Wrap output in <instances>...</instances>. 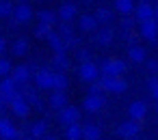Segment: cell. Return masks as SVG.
Returning a JSON list of instances; mask_svg holds the SVG:
<instances>
[{"label":"cell","instance_id":"obj_15","mask_svg":"<svg viewBox=\"0 0 158 140\" xmlns=\"http://www.w3.org/2000/svg\"><path fill=\"white\" fill-rule=\"evenodd\" d=\"M128 114H130V121H134V123L143 121L145 114H147V106H145V101H132L130 108H128Z\"/></svg>","mask_w":158,"mask_h":140},{"label":"cell","instance_id":"obj_22","mask_svg":"<svg viewBox=\"0 0 158 140\" xmlns=\"http://www.w3.org/2000/svg\"><path fill=\"white\" fill-rule=\"evenodd\" d=\"M52 67H54V73H65L69 69V58L65 54H54L52 56Z\"/></svg>","mask_w":158,"mask_h":140},{"label":"cell","instance_id":"obj_7","mask_svg":"<svg viewBox=\"0 0 158 140\" xmlns=\"http://www.w3.org/2000/svg\"><path fill=\"white\" fill-rule=\"evenodd\" d=\"M100 84H102V88L108 91V93H123V91L128 88V82H126L123 78H106V76H102V78H100Z\"/></svg>","mask_w":158,"mask_h":140},{"label":"cell","instance_id":"obj_44","mask_svg":"<svg viewBox=\"0 0 158 140\" xmlns=\"http://www.w3.org/2000/svg\"><path fill=\"white\" fill-rule=\"evenodd\" d=\"M18 2H20V5H28V0H18Z\"/></svg>","mask_w":158,"mask_h":140},{"label":"cell","instance_id":"obj_14","mask_svg":"<svg viewBox=\"0 0 158 140\" xmlns=\"http://www.w3.org/2000/svg\"><path fill=\"white\" fill-rule=\"evenodd\" d=\"M104 95H87L85 97V101H82V108L87 110V112H98V110H102L104 108Z\"/></svg>","mask_w":158,"mask_h":140},{"label":"cell","instance_id":"obj_47","mask_svg":"<svg viewBox=\"0 0 158 140\" xmlns=\"http://www.w3.org/2000/svg\"><path fill=\"white\" fill-rule=\"evenodd\" d=\"M145 2H149V0H145Z\"/></svg>","mask_w":158,"mask_h":140},{"label":"cell","instance_id":"obj_2","mask_svg":"<svg viewBox=\"0 0 158 140\" xmlns=\"http://www.w3.org/2000/svg\"><path fill=\"white\" fill-rule=\"evenodd\" d=\"M18 93L24 97V101H26L31 108H37V110L44 108V101L39 99V91H37L33 84H22V86H18Z\"/></svg>","mask_w":158,"mask_h":140},{"label":"cell","instance_id":"obj_48","mask_svg":"<svg viewBox=\"0 0 158 140\" xmlns=\"http://www.w3.org/2000/svg\"><path fill=\"white\" fill-rule=\"evenodd\" d=\"M132 140H136V138H132Z\"/></svg>","mask_w":158,"mask_h":140},{"label":"cell","instance_id":"obj_34","mask_svg":"<svg viewBox=\"0 0 158 140\" xmlns=\"http://www.w3.org/2000/svg\"><path fill=\"white\" fill-rule=\"evenodd\" d=\"M134 24H136V22H134V18H132V15H126V18L119 22V26H121V30H123V33H132Z\"/></svg>","mask_w":158,"mask_h":140},{"label":"cell","instance_id":"obj_42","mask_svg":"<svg viewBox=\"0 0 158 140\" xmlns=\"http://www.w3.org/2000/svg\"><path fill=\"white\" fill-rule=\"evenodd\" d=\"M154 7V22L158 24V0H156V5H152Z\"/></svg>","mask_w":158,"mask_h":140},{"label":"cell","instance_id":"obj_20","mask_svg":"<svg viewBox=\"0 0 158 140\" xmlns=\"http://www.w3.org/2000/svg\"><path fill=\"white\" fill-rule=\"evenodd\" d=\"M78 28H80L82 33H95V30H98V22H95L93 15L85 13V15L78 18Z\"/></svg>","mask_w":158,"mask_h":140},{"label":"cell","instance_id":"obj_23","mask_svg":"<svg viewBox=\"0 0 158 140\" xmlns=\"http://www.w3.org/2000/svg\"><path fill=\"white\" fill-rule=\"evenodd\" d=\"M46 41H48V45H50V48L54 50V54H65V45H63V39H61V37H59V35H56L54 30H52V33L48 35V39H46Z\"/></svg>","mask_w":158,"mask_h":140},{"label":"cell","instance_id":"obj_1","mask_svg":"<svg viewBox=\"0 0 158 140\" xmlns=\"http://www.w3.org/2000/svg\"><path fill=\"white\" fill-rule=\"evenodd\" d=\"M98 69L106 78H119L121 73H126V63L121 58H104L102 67H98Z\"/></svg>","mask_w":158,"mask_h":140},{"label":"cell","instance_id":"obj_6","mask_svg":"<svg viewBox=\"0 0 158 140\" xmlns=\"http://www.w3.org/2000/svg\"><path fill=\"white\" fill-rule=\"evenodd\" d=\"M9 78L15 82V86H22V84H28V82H31L33 71L28 69V65H18V67H13V69H11Z\"/></svg>","mask_w":158,"mask_h":140},{"label":"cell","instance_id":"obj_29","mask_svg":"<svg viewBox=\"0 0 158 140\" xmlns=\"http://www.w3.org/2000/svg\"><path fill=\"white\" fill-rule=\"evenodd\" d=\"M67 84H69V80H67L65 73H54L52 76V91H63L65 93Z\"/></svg>","mask_w":158,"mask_h":140},{"label":"cell","instance_id":"obj_11","mask_svg":"<svg viewBox=\"0 0 158 140\" xmlns=\"http://www.w3.org/2000/svg\"><path fill=\"white\" fill-rule=\"evenodd\" d=\"M11 20H13L15 24H24V22L33 20V7H31V5H18V7H13Z\"/></svg>","mask_w":158,"mask_h":140},{"label":"cell","instance_id":"obj_24","mask_svg":"<svg viewBox=\"0 0 158 140\" xmlns=\"http://www.w3.org/2000/svg\"><path fill=\"white\" fill-rule=\"evenodd\" d=\"M50 106H52L54 110H63V108L67 106V95H65L63 91H54V93L50 95Z\"/></svg>","mask_w":158,"mask_h":140},{"label":"cell","instance_id":"obj_12","mask_svg":"<svg viewBox=\"0 0 158 140\" xmlns=\"http://www.w3.org/2000/svg\"><path fill=\"white\" fill-rule=\"evenodd\" d=\"M78 15V7L74 5V2H63L61 7H59V13H56V18L61 20V22H72L74 18Z\"/></svg>","mask_w":158,"mask_h":140},{"label":"cell","instance_id":"obj_35","mask_svg":"<svg viewBox=\"0 0 158 140\" xmlns=\"http://www.w3.org/2000/svg\"><path fill=\"white\" fill-rule=\"evenodd\" d=\"M52 33V26H46V24H39L35 28V37L37 39H48V35Z\"/></svg>","mask_w":158,"mask_h":140},{"label":"cell","instance_id":"obj_21","mask_svg":"<svg viewBox=\"0 0 158 140\" xmlns=\"http://www.w3.org/2000/svg\"><path fill=\"white\" fill-rule=\"evenodd\" d=\"M93 18H95L98 26H100V24H102V26H108V24L113 22V11H110L108 7H100V9L93 13Z\"/></svg>","mask_w":158,"mask_h":140},{"label":"cell","instance_id":"obj_31","mask_svg":"<svg viewBox=\"0 0 158 140\" xmlns=\"http://www.w3.org/2000/svg\"><path fill=\"white\" fill-rule=\"evenodd\" d=\"M65 138H67V140H80V123L67 125V129H65Z\"/></svg>","mask_w":158,"mask_h":140},{"label":"cell","instance_id":"obj_33","mask_svg":"<svg viewBox=\"0 0 158 140\" xmlns=\"http://www.w3.org/2000/svg\"><path fill=\"white\" fill-rule=\"evenodd\" d=\"M56 35H59L61 39H67V37H74V28H72V24H67V22H61V26H59V30H56Z\"/></svg>","mask_w":158,"mask_h":140},{"label":"cell","instance_id":"obj_4","mask_svg":"<svg viewBox=\"0 0 158 140\" xmlns=\"http://www.w3.org/2000/svg\"><path fill=\"white\" fill-rule=\"evenodd\" d=\"M78 76H80V80H85V82L91 84V82L100 80V69H98V65H95L93 60H87V63H80Z\"/></svg>","mask_w":158,"mask_h":140},{"label":"cell","instance_id":"obj_10","mask_svg":"<svg viewBox=\"0 0 158 140\" xmlns=\"http://www.w3.org/2000/svg\"><path fill=\"white\" fill-rule=\"evenodd\" d=\"M59 121L67 127V125H74L80 121V110L76 106H65L63 110H59Z\"/></svg>","mask_w":158,"mask_h":140},{"label":"cell","instance_id":"obj_39","mask_svg":"<svg viewBox=\"0 0 158 140\" xmlns=\"http://www.w3.org/2000/svg\"><path fill=\"white\" fill-rule=\"evenodd\" d=\"M147 69L154 73V76H158V60L156 58H152V60H147Z\"/></svg>","mask_w":158,"mask_h":140},{"label":"cell","instance_id":"obj_8","mask_svg":"<svg viewBox=\"0 0 158 140\" xmlns=\"http://www.w3.org/2000/svg\"><path fill=\"white\" fill-rule=\"evenodd\" d=\"M134 22H147V20H154V7L152 2H145V0H141L139 5H134Z\"/></svg>","mask_w":158,"mask_h":140},{"label":"cell","instance_id":"obj_37","mask_svg":"<svg viewBox=\"0 0 158 140\" xmlns=\"http://www.w3.org/2000/svg\"><path fill=\"white\" fill-rule=\"evenodd\" d=\"M76 60H80V63L91 60V52H89V50H85V48H78V50H76Z\"/></svg>","mask_w":158,"mask_h":140},{"label":"cell","instance_id":"obj_43","mask_svg":"<svg viewBox=\"0 0 158 140\" xmlns=\"http://www.w3.org/2000/svg\"><path fill=\"white\" fill-rule=\"evenodd\" d=\"M41 140H56V136H48V134H46V136H44Z\"/></svg>","mask_w":158,"mask_h":140},{"label":"cell","instance_id":"obj_36","mask_svg":"<svg viewBox=\"0 0 158 140\" xmlns=\"http://www.w3.org/2000/svg\"><path fill=\"white\" fill-rule=\"evenodd\" d=\"M147 84H149V93H152V97L158 101V76H152V78L147 80Z\"/></svg>","mask_w":158,"mask_h":140},{"label":"cell","instance_id":"obj_26","mask_svg":"<svg viewBox=\"0 0 158 140\" xmlns=\"http://www.w3.org/2000/svg\"><path fill=\"white\" fill-rule=\"evenodd\" d=\"M115 11H119L123 18H126V15H132V11H134V0H115Z\"/></svg>","mask_w":158,"mask_h":140},{"label":"cell","instance_id":"obj_16","mask_svg":"<svg viewBox=\"0 0 158 140\" xmlns=\"http://www.w3.org/2000/svg\"><path fill=\"white\" fill-rule=\"evenodd\" d=\"M100 136H102L100 125H95V123L80 125V140H100Z\"/></svg>","mask_w":158,"mask_h":140},{"label":"cell","instance_id":"obj_9","mask_svg":"<svg viewBox=\"0 0 158 140\" xmlns=\"http://www.w3.org/2000/svg\"><path fill=\"white\" fill-rule=\"evenodd\" d=\"M9 108H11V112H13L15 116H20V119H26V116L31 114V106L24 101V97H22L20 93H15V97L9 101Z\"/></svg>","mask_w":158,"mask_h":140},{"label":"cell","instance_id":"obj_3","mask_svg":"<svg viewBox=\"0 0 158 140\" xmlns=\"http://www.w3.org/2000/svg\"><path fill=\"white\" fill-rule=\"evenodd\" d=\"M52 76H54V71L50 69V67H39L35 73H33V86L39 91V88H52Z\"/></svg>","mask_w":158,"mask_h":140},{"label":"cell","instance_id":"obj_5","mask_svg":"<svg viewBox=\"0 0 158 140\" xmlns=\"http://www.w3.org/2000/svg\"><path fill=\"white\" fill-rule=\"evenodd\" d=\"M0 140H20V129L7 116H0Z\"/></svg>","mask_w":158,"mask_h":140},{"label":"cell","instance_id":"obj_41","mask_svg":"<svg viewBox=\"0 0 158 140\" xmlns=\"http://www.w3.org/2000/svg\"><path fill=\"white\" fill-rule=\"evenodd\" d=\"M5 52H7V41H5V37H0V56Z\"/></svg>","mask_w":158,"mask_h":140},{"label":"cell","instance_id":"obj_40","mask_svg":"<svg viewBox=\"0 0 158 140\" xmlns=\"http://www.w3.org/2000/svg\"><path fill=\"white\" fill-rule=\"evenodd\" d=\"M123 39H126L130 45H136V41H139V37H136V35H132V33H123Z\"/></svg>","mask_w":158,"mask_h":140},{"label":"cell","instance_id":"obj_13","mask_svg":"<svg viewBox=\"0 0 158 140\" xmlns=\"http://www.w3.org/2000/svg\"><path fill=\"white\" fill-rule=\"evenodd\" d=\"M139 35L147 41H156L158 37V24L154 20H147V22H141V28H139Z\"/></svg>","mask_w":158,"mask_h":140},{"label":"cell","instance_id":"obj_18","mask_svg":"<svg viewBox=\"0 0 158 140\" xmlns=\"http://www.w3.org/2000/svg\"><path fill=\"white\" fill-rule=\"evenodd\" d=\"M136 134H139V123H134V121H126L117 127V136H121L126 140H132Z\"/></svg>","mask_w":158,"mask_h":140},{"label":"cell","instance_id":"obj_46","mask_svg":"<svg viewBox=\"0 0 158 140\" xmlns=\"http://www.w3.org/2000/svg\"><path fill=\"white\" fill-rule=\"evenodd\" d=\"M156 112H158V103H156Z\"/></svg>","mask_w":158,"mask_h":140},{"label":"cell","instance_id":"obj_28","mask_svg":"<svg viewBox=\"0 0 158 140\" xmlns=\"http://www.w3.org/2000/svg\"><path fill=\"white\" fill-rule=\"evenodd\" d=\"M11 52H13L15 56H26V54H28V39H26V37H20V39H15V41H13V48H11Z\"/></svg>","mask_w":158,"mask_h":140},{"label":"cell","instance_id":"obj_25","mask_svg":"<svg viewBox=\"0 0 158 140\" xmlns=\"http://www.w3.org/2000/svg\"><path fill=\"white\" fill-rule=\"evenodd\" d=\"M128 58H130L132 63H143V60L147 58V52H145V48H141V45H130Z\"/></svg>","mask_w":158,"mask_h":140},{"label":"cell","instance_id":"obj_17","mask_svg":"<svg viewBox=\"0 0 158 140\" xmlns=\"http://www.w3.org/2000/svg\"><path fill=\"white\" fill-rule=\"evenodd\" d=\"M113 39H115V30L110 26H102L95 30V43L98 45H110Z\"/></svg>","mask_w":158,"mask_h":140},{"label":"cell","instance_id":"obj_38","mask_svg":"<svg viewBox=\"0 0 158 140\" xmlns=\"http://www.w3.org/2000/svg\"><path fill=\"white\" fill-rule=\"evenodd\" d=\"M89 95H104V88H102L100 80H95V82L89 84Z\"/></svg>","mask_w":158,"mask_h":140},{"label":"cell","instance_id":"obj_19","mask_svg":"<svg viewBox=\"0 0 158 140\" xmlns=\"http://www.w3.org/2000/svg\"><path fill=\"white\" fill-rule=\"evenodd\" d=\"M46 131H48V121H44V119L31 123V127H28V136L35 138V140H41L46 136Z\"/></svg>","mask_w":158,"mask_h":140},{"label":"cell","instance_id":"obj_27","mask_svg":"<svg viewBox=\"0 0 158 140\" xmlns=\"http://www.w3.org/2000/svg\"><path fill=\"white\" fill-rule=\"evenodd\" d=\"M37 20H39V24L54 26V24H56V13H54V11H50V9H41V11L37 13Z\"/></svg>","mask_w":158,"mask_h":140},{"label":"cell","instance_id":"obj_32","mask_svg":"<svg viewBox=\"0 0 158 140\" xmlns=\"http://www.w3.org/2000/svg\"><path fill=\"white\" fill-rule=\"evenodd\" d=\"M11 69H13L11 60H9V58H5V56H0V78H9Z\"/></svg>","mask_w":158,"mask_h":140},{"label":"cell","instance_id":"obj_30","mask_svg":"<svg viewBox=\"0 0 158 140\" xmlns=\"http://www.w3.org/2000/svg\"><path fill=\"white\" fill-rule=\"evenodd\" d=\"M13 15V2L11 0H0V20H7Z\"/></svg>","mask_w":158,"mask_h":140},{"label":"cell","instance_id":"obj_45","mask_svg":"<svg viewBox=\"0 0 158 140\" xmlns=\"http://www.w3.org/2000/svg\"><path fill=\"white\" fill-rule=\"evenodd\" d=\"M85 2H95V0H85Z\"/></svg>","mask_w":158,"mask_h":140}]
</instances>
